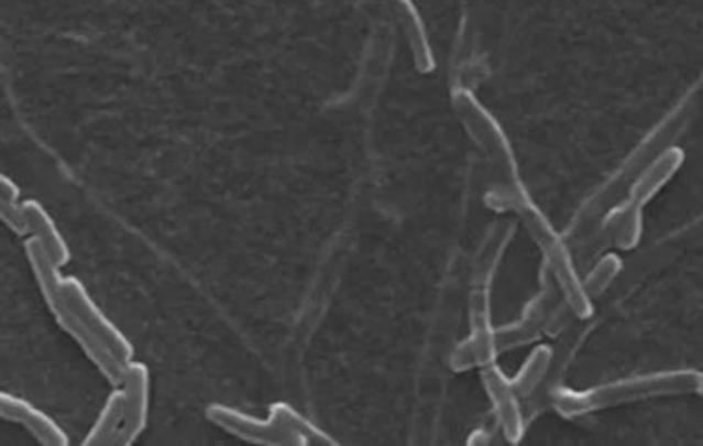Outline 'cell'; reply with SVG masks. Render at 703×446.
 Listing matches in <instances>:
<instances>
[{"mask_svg": "<svg viewBox=\"0 0 703 446\" xmlns=\"http://www.w3.org/2000/svg\"><path fill=\"white\" fill-rule=\"evenodd\" d=\"M700 374V370L693 369L652 370L582 391L558 389L553 393V407L562 416L580 417L625 403L695 393Z\"/></svg>", "mask_w": 703, "mask_h": 446, "instance_id": "obj_1", "label": "cell"}, {"mask_svg": "<svg viewBox=\"0 0 703 446\" xmlns=\"http://www.w3.org/2000/svg\"><path fill=\"white\" fill-rule=\"evenodd\" d=\"M23 249H25V255H28L35 282L40 286V293L44 296V303L50 308V313L54 315L56 324L61 325L64 331L77 341L80 350L94 362L95 369L103 374V379L111 387L122 385L128 362H124L120 356L111 350L108 344H103L91 329H87V325L80 322L77 311L73 308L70 301L64 294L61 268L52 260L46 247L40 243L37 237L30 235V237H25Z\"/></svg>", "mask_w": 703, "mask_h": 446, "instance_id": "obj_2", "label": "cell"}, {"mask_svg": "<svg viewBox=\"0 0 703 446\" xmlns=\"http://www.w3.org/2000/svg\"><path fill=\"white\" fill-rule=\"evenodd\" d=\"M206 416L222 431L253 445H338L288 403L272 405L270 417L264 422L219 403L210 405Z\"/></svg>", "mask_w": 703, "mask_h": 446, "instance_id": "obj_3", "label": "cell"}, {"mask_svg": "<svg viewBox=\"0 0 703 446\" xmlns=\"http://www.w3.org/2000/svg\"><path fill=\"white\" fill-rule=\"evenodd\" d=\"M518 213L523 215V220L531 232L532 241L541 249L546 270L549 272V276L553 278L570 313L579 319L593 317V298L584 289V282H582L579 268L570 253V247L563 243L562 237L558 235V231H553V227L547 222L546 216L541 215L529 202L520 204Z\"/></svg>", "mask_w": 703, "mask_h": 446, "instance_id": "obj_4", "label": "cell"}, {"mask_svg": "<svg viewBox=\"0 0 703 446\" xmlns=\"http://www.w3.org/2000/svg\"><path fill=\"white\" fill-rule=\"evenodd\" d=\"M469 322H471L469 338L463 339L451 356V367L454 370H468L473 367L484 369L487 365L496 362L498 348H496V329L492 327V313H490V289L473 286V293L469 296Z\"/></svg>", "mask_w": 703, "mask_h": 446, "instance_id": "obj_5", "label": "cell"}, {"mask_svg": "<svg viewBox=\"0 0 703 446\" xmlns=\"http://www.w3.org/2000/svg\"><path fill=\"white\" fill-rule=\"evenodd\" d=\"M558 296H562L553 278L543 270V289L541 293L532 298L531 303L525 307L520 319L513 325H506L496 329V348L498 352L510 350L516 346L529 344L537 338L541 331H547V325L558 311Z\"/></svg>", "mask_w": 703, "mask_h": 446, "instance_id": "obj_6", "label": "cell"}, {"mask_svg": "<svg viewBox=\"0 0 703 446\" xmlns=\"http://www.w3.org/2000/svg\"><path fill=\"white\" fill-rule=\"evenodd\" d=\"M63 289L66 298L70 301L73 308L77 311L80 322L91 329L97 338L103 344H108L116 355L120 356L124 362L134 360V348L130 339L118 329V325L111 322L110 317L95 303L94 296L87 291V286L75 276L63 278Z\"/></svg>", "mask_w": 703, "mask_h": 446, "instance_id": "obj_7", "label": "cell"}, {"mask_svg": "<svg viewBox=\"0 0 703 446\" xmlns=\"http://www.w3.org/2000/svg\"><path fill=\"white\" fill-rule=\"evenodd\" d=\"M120 387L124 391V424L116 445L128 446L136 443V438L144 432L149 422L151 372L146 369V365L130 360L125 365L124 379Z\"/></svg>", "mask_w": 703, "mask_h": 446, "instance_id": "obj_8", "label": "cell"}, {"mask_svg": "<svg viewBox=\"0 0 703 446\" xmlns=\"http://www.w3.org/2000/svg\"><path fill=\"white\" fill-rule=\"evenodd\" d=\"M0 420L23 426L37 443L47 446H68L70 438L63 426L32 401L0 389Z\"/></svg>", "mask_w": 703, "mask_h": 446, "instance_id": "obj_9", "label": "cell"}, {"mask_svg": "<svg viewBox=\"0 0 703 446\" xmlns=\"http://www.w3.org/2000/svg\"><path fill=\"white\" fill-rule=\"evenodd\" d=\"M482 381L494 405V414L504 438L508 443H520L525 434V414H523L520 398L513 387V381L496 367V362L482 369Z\"/></svg>", "mask_w": 703, "mask_h": 446, "instance_id": "obj_10", "label": "cell"}, {"mask_svg": "<svg viewBox=\"0 0 703 446\" xmlns=\"http://www.w3.org/2000/svg\"><path fill=\"white\" fill-rule=\"evenodd\" d=\"M683 161H685V153L679 146L664 149L652 163H648L641 170L636 182L629 187L627 200L644 208L679 173Z\"/></svg>", "mask_w": 703, "mask_h": 446, "instance_id": "obj_11", "label": "cell"}, {"mask_svg": "<svg viewBox=\"0 0 703 446\" xmlns=\"http://www.w3.org/2000/svg\"><path fill=\"white\" fill-rule=\"evenodd\" d=\"M21 208L28 218L30 235L40 239V243L46 247L52 260L63 270L64 265L70 263L73 253H70V247L66 243L63 232L58 229L56 220L50 216L42 202L33 200V198L21 202Z\"/></svg>", "mask_w": 703, "mask_h": 446, "instance_id": "obj_12", "label": "cell"}, {"mask_svg": "<svg viewBox=\"0 0 703 446\" xmlns=\"http://www.w3.org/2000/svg\"><path fill=\"white\" fill-rule=\"evenodd\" d=\"M122 424H124V391L122 387H113L91 431L87 432V436L83 438V445H116Z\"/></svg>", "mask_w": 703, "mask_h": 446, "instance_id": "obj_13", "label": "cell"}, {"mask_svg": "<svg viewBox=\"0 0 703 446\" xmlns=\"http://www.w3.org/2000/svg\"><path fill=\"white\" fill-rule=\"evenodd\" d=\"M641 210H644L641 206L627 200L611 213L607 225H609L611 239L617 249L631 251L640 243L641 229H644Z\"/></svg>", "mask_w": 703, "mask_h": 446, "instance_id": "obj_14", "label": "cell"}, {"mask_svg": "<svg viewBox=\"0 0 703 446\" xmlns=\"http://www.w3.org/2000/svg\"><path fill=\"white\" fill-rule=\"evenodd\" d=\"M551 362H553V350L546 344L535 346L531 355L527 356L525 365L510 379L520 400H527L546 381L547 372L551 369Z\"/></svg>", "mask_w": 703, "mask_h": 446, "instance_id": "obj_15", "label": "cell"}, {"mask_svg": "<svg viewBox=\"0 0 703 446\" xmlns=\"http://www.w3.org/2000/svg\"><path fill=\"white\" fill-rule=\"evenodd\" d=\"M399 19H402V28L406 31L407 42L414 54V62L418 66V70L430 73L435 68V58L430 52L428 37L424 33L422 21L416 15L414 7L407 0H399Z\"/></svg>", "mask_w": 703, "mask_h": 446, "instance_id": "obj_16", "label": "cell"}, {"mask_svg": "<svg viewBox=\"0 0 703 446\" xmlns=\"http://www.w3.org/2000/svg\"><path fill=\"white\" fill-rule=\"evenodd\" d=\"M622 270H624V260L617 253L601 255L593 268L589 270V274L582 278L589 296L598 298L607 293L613 280L622 274Z\"/></svg>", "mask_w": 703, "mask_h": 446, "instance_id": "obj_17", "label": "cell"}, {"mask_svg": "<svg viewBox=\"0 0 703 446\" xmlns=\"http://www.w3.org/2000/svg\"><path fill=\"white\" fill-rule=\"evenodd\" d=\"M0 222L4 227H9L19 237H30L28 218L23 215L21 204H17V200L4 196V194H0Z\"/></svg>", "mask_w": 703, "mask_h": 446, "instance_id": "obj_18", "label": "cell"}, {"mask_svg": "<svg viewBox=\"0 0 703 446\" xmlns=\"http://www.w3.org/2000/svg\"><path fill=\"white\" fill-rule=\"evenodd\" d=\"M0 194L9 196V198H13V200H17V198H19V194H21L19 185H17L9 175H4L2 171H0Z\"/></svg>", "mask_w": 703, "mask_h": 446, "instance_id": "obj_19", "label": "cell"}, {"mask_svg": "<svg viewBox=\"0 0 703 446\" xmlns=\"http://www.w3.org/2000/svg\"><path fill=\"white\" fill-rule=\"evenodd\" d=\"M695 393H697V395H700V398H702L703 400V372L702 374H700V383H697V389H695Z\"/></svg>", "mask_w": 703, "mask_h": 446, "instance_id": "obj_20", "label": "cell"}]
</instances>
